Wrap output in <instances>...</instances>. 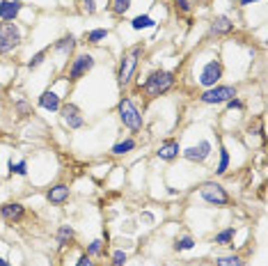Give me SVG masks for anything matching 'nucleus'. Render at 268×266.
Here are the masks:
<instances>
[{
  "mask_svg": "<svg viewBox=\"0 0 268 266\" xmlns=\"http://www.w3.org/2000/svg\"><path fill=\"white\" fill-rule=\"evenodd\" d=\"M179 154H181L179 140H165V142H161V147H158V149H156V156L163 158V161H174Z\"/></svg>",
  "mask_w": 268,
  "mask_h": 266,
  "instance_id": "obj_13",
  "label": "nucleus"
},
{
  "mask_svg": "<svg viewBox=\"0 0 268 266\" xmlns=\"http://www.w3.org/2000/svg\"><path fill=\"white\" fill-rule=\"evenodd\" d=\"M174 74L172 71H154V74H149V78L145 81V85H142V90H145L147 99H156V97H161V94H165L167 90H172L174 87Z\"/></svg>",
  "mask_w": 268,
  "mask_h": 266,
  "instance_id": "obj_1",
  "label": "nucleus"
},
{
  "mask_svg": "<svg viewBox=\"0 0 268 266\" xmlns=\"http://www.w3.org/2000/svg\"><path fill=\"white\" fill-rule=\"evenodd\" d=\"M60 115H62V122H65L69 129H81L85 124V117H83L81 108L74 106V103H67V106H60Z\"/></svg>",
  "mask_w": 268,
  "mask_h": 266,
  "instance_id": "obj_10",
  "label": "nucleus"
},
{
  "mask_svg": "<svg viewBox=\"0 0 268 266\" xmlns=\"http://www.w3.org/2000/svg\"><path fill=\"white\" fill-rule=\"evenodd\" d=\"M211 33L213 35H229L234 33V21L229 17H215L211 23Z\"/></svg>",
  "mask_w": 268,
  "mask_h": 266,
  "instance_id": "obj_16",
  "label": "nucleus"
},
{
  "mask_svg": "<svg viewBox=\"0 0 268 266\" xmlns=\"http://www.w3.org/2000/svg\"><path fill=\"white\" fill-rule=\"evenodd\" d=\"M126 264V252L124 250H115L113 252V266H124Z\"/></svg>",
  "mask_w": 268,
  "mask_h": 266,
  "instance_id": "obj_30",
  "label": "nucleus"
},
{
  "mask_svg": "<svg viewBox=\"0 0 268 266\" xmlns=\"http://www.w3.org/2000/svg\"><path fill=\"white\" fill-rule=\"evenodd\" d=\"M227 168H229V152H227L225 147H220V163L215 168V174H225Z\"/></svg>",
  "mask_w": 268,
  "mask_h": 266,
  "instance_id": "obj_25",
  "label": "nucleus"
},
{
  "mask_svg": "<svg viewBox=\"0 0 268 266\" xmlns=\"http://www.w3.org/2000/svg\"><path fill=\"white\" fill-rule=\"evenodd\" d=\"M222 78V62L220 60H211L204 65L202 74H199V83H202L204 87H213L218 85V81Z\"/></svg>",
  "mask_w": 268,
  "mask_h": 266,
  "instance_id": "obj_9",
  "label": "nucleus"
},
{
  "mask_svg": "<svg viewBox=\"0 0 268 266\" xmlns=\"http://www.w3.org/2000/svg\"><path fill=\"white\" fill-rule=\"evenodd\" d=\"M215 266H245L241 255H222L215 257Z\"/></svg>",
  "mask_w": 268,
  "mask_h": 266,
  "instance_id": "obj_19",
  "label": "nucleus"
},
{
  "mask_svg": "<svg viewBox=\"0 0 268 266\" xmlns=\"http://www.w3.org/2000/svg\"><path fill=\"white\" fill-rule=\"evenodd\" d=\"M83 12H85L87 17L97 14V3H94V0H83Z\"/></svg>",
  "mask_w": 268,
  "mask_h": 266,
  "instance_id": "obj_31",
  "label": "nucleus"
},
{
  "mask_svg": "<svg viewBox=\"0 0 268 266\" xmlns=\"http://www.w3.org/2000/svg\"><path fill=\"white\" fill-rule=\"evenodd\" d=\"M234 234H236V229H234V227L222 229V232L215 234L213 243H215V245H227V243H231V239H234Z\"/></svg>",
  "mask_w": 268,
  "mask_h": 266,
  "instance_id": "obj_21",
  "label": "nucleus"
},
{
  "mask_svg": "<svg viewBox=\"0 0 268 266\" xmlns=\"http://www.w3.org/2000/svg\"><path fill=\"white\" fill-rule=\"evenodd\" d=\"M154 23L156 21L151 17H147V14H140V17H135L133 21H131V28H133V30H142V28H151Z\"/></svg>",
  "mask_w": 268,
  "mask_h": 266,
  "instance_id": "obj_22",
  "label": "nucleus"
},
{
  "mask_svg": "<svg viewBox=\"0 0 268 266\" xmlns=\"http://www.w3.org/2000/svg\"><path fill=\"white\" fill-rule=\"evenodd\" d=\"M174 3H177V10L190 12V0H174Z\"/></svg>",
  "mask_w": 268,
  "mask_h": 266,
  "instance_id": "obj_34",
  "label": "nucleus"
},
{
  "mask_svg": "<svg viewBox=\"0 0 268 266\" xmlns=\"http://www.w3.org/2000/svg\"><path fill=\"white\" fill-rule=\"evenodd\" d=\"M74 49H76V37L74 35H67V37H62L60 42H55V51L62 53V55H69Z\"/></svg>",
  "mask_w": 268,
  "mask_h": 266,
  "instance_id": "obj_17",
  "label": "nucleus"
},
{
  "mask_svg": "<svg viewBox=\"0 0 268 266\" xmlns=\"http://www.w3.org/2000/svg\"><path fill=\"white\" fill-rule=\"evenodd\" d=\"M17 110L21 113V117H28V115H30V106H28L26 101H19L17 103Z\"/></svg>",
  "mask_w": 268,
  "mask_h": 266,
  "instance_id": "obj_33",
  "label": "nucleus"
},
{
  "mask_svg": "<svg viewBox=\"0 0 268 266\" xmlns=\"http://www.w3.org/2000/svg\"><path fill=\"white\" fill-rule=\"evenodd\" d=\"M117 115H119V120H122V124L126 126L129 131H133V133L142 131V124H145V120H142V113H140V108L135 106L133 101H131L129 97H124L122 101H119Z\"/></svg>",
  "mask_w": 268,
  "mask_h": 266,
  "instance_id": "obj_3",
  "label": "nucleus"
},
{
  "mask_svg": "<svg viewBox=\"0 0 268 266\" xmlns=\"http://www.w3.org/2000/svg\"><path fill=\"white\" fill-rule=\"evenodd\" d=\"M135 149V140L133 138H126V140H122V142H117V145L110 149V152L115 154V156H124V154H129V152H133Z\"/></svg>",
  "mask_w": 268,
  "mask_h": 266,
  "instance_id": "obj_18",
  "label": "nucleus"
},
{
  "mask_svg": "<svg viewBox=\"0 0 268 266\" xmlns=\"http://www.w3.org/2000/svg\"><path fill=\"white\" fill-rule=\"evenodd\" d=\"M234 97H236L234 85H213V87H206V90H204L199 101L206 103V106H215V103H227Z\"/></svg>",
  "mask_w": 268,
  "mask_h": 266,
  "instance_id": "obj_6",
  "label": "nucleus"
},
{
  "mask_svg": "<svg viewBox=\"0 0 268 266\" xmlns=\"http://www.w3.org/2000/svg\"><path fill=\"white\" fill-rule=\"evenodd\" d=\"M21 10H23V3H19V0H3V3H0V21L12 23L19 17Z\"/></svg>",
  "mask_w": 268,
  "mask_h": 266,
  "instance_id": "obj_12",
  "label": "nucleus"
},
{
  "mask_svg": "<svg viewBox=\"0 0 268 266\" xmlns=\"http://www.w3.org/2000/svg\"><path fill=\"white\" fill-rule=\"evenodd\" d=\"M23 35H21V28L17 23H0V55L3 53H10L14 51L21 44Z\"/></svg>",
  "mask_w": 268,
  "mask_h": 266,
  "instance_id": "obj_4",
  "label": "nucleus"
},
{
  "mask_svg": "<svg viewBox=\"0 0 268 266\" xmlns=\"http://www.w3.org/2000/svg\"><path fill=\"white\" fill-rule=\"evenodd\" d=\"M252 3H259V0H238V5H243V7H245V5H252Z\"/></svg>",
  "mask_w": 268,
  "mask_h": 266,
  "instance_id": "obj_36",
  "label": "nucleus"
},
{
  "mask_svg": "<svg viewBox=\"0 0 268 266\" xmlns=\"http://www.w3.org/2000/svg\"><path fill=\"white\" fill-rule=\"evenodd\" d=\"M19 3H23V0H19Z\"/></svg>",
  "mask_w": 268,
  "mask_h": 266,
  "instance_id": "obj_39",
  "label": "nucleus"
},
{
  "mask_svg": "<svg viewBox=\"0 0 268 266\" xmlns=\"http://www.w3.org/2000/svg\"><path fill=\"white\" fill-rule=\"evenodd\" d=\"M7 168H10V174H19V177H26L28 174V163L26 161H21V163H17V165H14V161H10Z\"/></svg>",
  "mask_w": 268,
  "mask_h": 266,
  "instance_id": "obj_27",
  "label": "nucleus"
},
{
  "mask_svg": "<svg viewBox=\"0 0 268 266\" xmlns=\"http://www.w3.org/2000/svg\"><path fill=\"white\" fill-rule=\"evenodd\" d=\"M108 37V30L106 28H97V30H90L87 33V44H99V42H103V39Z\"/></svg>",
  "mask_w": 268,
  "mask_h": 266,
  "instance_id": "obj_24",
  "label": "nucleus"
},
{
  "mask_svg": "<svg viewBox=\"0 0 268 266\" xmlns=\"http://www.w3.org/2000/svg\"><path fill=\"white\" fill-rule=\"evenodd\" d=\"M46 53H49V49L39 51V53H35L30 60H28V69H37V67L44 65V60H46Z\"/></svg>",
  "mask_w": 268,
  "mask_h": 266,
  "instance_id": "obj_26",
  "label": "nucleus"
},
{
  "mask_svg": "<svg viewBox=\"0 0 268 266\" xmlns=\"http://www.w3.org/2000/svg\"><path fill=\"white\" fill-rule=\"evenodd\" d=\"M69 186L67 184H58V186H53V188L46 193V200L51 202V204H65L67 200H69Z\"/></svg>",
  "mask_w": 268,
  "mask_h": 266,
  "instance_id": "obj_14",
  "label": "nucleus"
},
{
  "mask_svg": "<svg viewBox=\"0 0 268 266\" xmlns=\"http://www.w3.org/2000/svg\"><path fill=\"white\" fill-rule=\"evenodd\" d=\"M211 152H213L211 142L209 140H199L197 145L188 147V149H181V156L186 158V161H190V163H204V161L211 156Z\"/></svg>",
  "mask_w": 268,
  "mask_h": 266,
  "instance_id": "obj_8",
  "label": "nucleus"
},
{
  "mask_svg": "<svg viewBox=\"0 0 268 266\" xmlns=\"http://www.w3.org/2000/svg\"><path fill=\"white\" fill-rule=\"evenodd\" d=\"M71 239H74V227H69V225H62V227L58 229V245H67Z\"/></svg>",
  "mask_w": 268,
  "mask_h": 266,
  "instance_id": "obj_23",
  "label": "nucleus"
},
{
  "mask_svg": "<svg viewBox=\"0 0 268 266\" xmlns=\"http://www.w3.org/2000/svg\"><path fill=\"white\" fill-rule=\"evenodd\" d=\"M195 245L193 236H181V239L174 241V250H190Z\"/></svg>",
  "mask_w": 268,
  "mask_h": 266,
  "instance_id": "obj_28",
  "label": "nucleus"
},
{
  "mask_svg": "<svg viewBox=\"0 0 268 266\" xmlns=\"http://www.w3.org/2000/svg\"><path fill=\"white\" fill-rule=\"evenodd\" d=\"M76 266H94V261H92V259H90V257H87V255H83L81 259L76 261Z\"/></svg>",
  "mask_w": 268,
  "mask_h": 266,
  "instance_id": "obj_35",
  "label": "nucleus"
},
{
  "mask_svg": "<svg viewBox=\"0 0 268 266\" xmlns=\"http://www.w3.org/2000/svg\"><path fill=\"white\" fill-rule=\"evenodd\" d=\"M227 108H229V110H241L243 108V101H241V99H229V101H227Z\"/></svg>",
  "mask_w": 268,
  "mask_h": 266,
  "instance_id": "obj_32",
  "label": "nucleus"
},
{
  "mask_svg": "<svg viewBox=\"0 0 268 266\" xmlns=\"http://www.w3.org/2000/svg\"><path fill=\"white\" fill-rule=\"evenodd\" d=\"M199 195L206 204H213V206H227L229 204V195L227 190L218 184V181H206V184L199 186Z\"/></svg>",
  "mask_w": 268,
  "mask_h": 266,
  "instance_id": "obj_5",
  "label": "nucleus"
},
{
  "mask_svg": "<svg viewBox=\"0 0 268 266\" xmlns=\"http://www.w3.org/2000/svg\"><path fill=\"white\" fill-rule=\"evenodd\" d=\"M142 218H145L147 223H151V220H154V216H151V213H142Z\"/></svg>",
  "mask_w": 268,
  "mask_h": 266,
  "instance_id": "obj_37",
  "label": "nucleus"
},
{
  "mask_svg": "<svg viewBox=\"0 0 268 266\" xmlns=\"http://www.w3.org/2000/svg\"><path fill=\"white\" fill-rule=\"evenodd\" d=\"M39 106H42L44 110H51V113H58L60 106H62V101H60V97L53 92V90H46V92L39 97Z\"/></svg>",
  "mask_w": 268,
  "mask_h": 266,
  "instance_id": "obj_15",
  "label": "nucleus"
},
{
  "mask_svg": "<svg viewBox=\"0 0 268 266\" xmlns=\"http://www.w3.org/2000/svg\"><path fill=\"white\" fill-rule=\"evenodd\" d=\"M94 55H90V53H78L71 60V67H69V81L71 83H76V81H81L83 76H87L92 69H94Z\"/></svg>",
  "mask_w": 268,
  "mask_h": 266,
  "instance_id": "obj_7",
  "label": "nucleus"
},
{
  "mask_svg": "<svg viewBox=\"0 0 268 266\" xmlns=\"http://www.w3.org/2000/svg\"><path fill=\"white\" fill-rule=\"evenodd\" d=\"M101 252H103V241H101V239H94L90 245H87V257L101 255Z\"/></svg>",
  "mask_w": 268,
  "mask_h": 266,
  "instance_id": "obj_29",
  "label": "nucleus"
},
{
  "mask_svg": "<svg viewBox=\"0 0 268 266\" xmlns=\"http://www.w3.org/2000/svg\"><path fill=\"white\" fill-rule=\"evenodd\" d=\"M110 10L115 17H124L131 10V0H110Z\"/></svg>",
  "mask_w": 268,
  "mask_h": 266,
  "instance_id": "obj_20",
  "label": "nucleus"
},
{
  "mask_svg": "<svg viewBox=\"0 0 268 266\" xmlns=\"http://www.w3.org/2000/svg\"><path fill=\"white\" fill-rule=\"evenodd\" d=\"M0 218L7 223H19L26 218V206L21 202H7V204L0 206Z\"/></svg>",
  "mask_w": 268,
  "mask_h": 266,
  "instance_id": "obj_11",
  "label": "nucleus"
},
{
  "mask_svg": "<svg viewBox=\"0 0 268 266\" xmlns=\"http://www.w3.org/2000/svg\"><path fill=\"white\" fill-rule=\"evenodd\" d=\"M0 266H12V264L7 259H3V257H0Z\"/></svg>",
  "mask_w": 268,
  "mask_h": 266,
  "instance_id": "obj_38",
  "label": "nucleus"
},
{
  "mask_svg": "<svg viewBox=\"0 0 268 266\" xmlns=\"http://www.w3.org/2000/svg\"><path fill=\"white\" fill-rule=\"evenodd\" d=\"M145 53V46L142 44H135L133 49H129L124 53L122 62H119V69H117V83L119 85H129L131 78H133L135 69H138V62H140V55Z\"/></svg>",
  "mask_w": 268,
  "mask_h": 266,
  "instance_id": "obj_2",
  "label": "nucleus"
}]
</instances>
